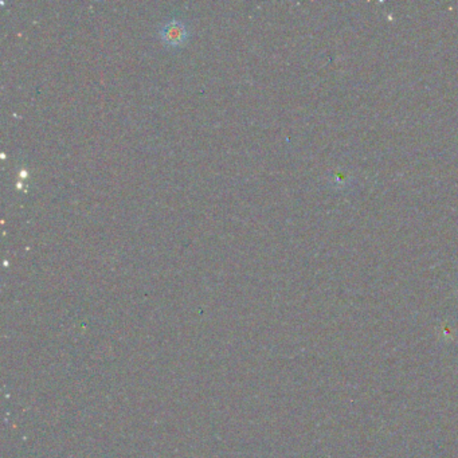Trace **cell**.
Returning a JSON list of instances; mask_svg holds the SVG:
<instances>
[{
	"instance_id": "cell-1",
	"label": "cell",
	"mask_w": 458,
	"mask_h": 458,
	"mask_svg": "<svg viewBox=\"0 0 458 458\" xmlns=\"http://www.w3.org/2000/svg\"><path fill=\"white\" fill-rule=\"evenodd\" d=\"M189 27L180 19H171L161 26L160 35L163 42L170 47H179L189 38Z\"/></svg>"
}]
</instances>
